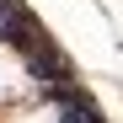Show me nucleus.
Wrapping results in <instances>:
<instances>
[{"mask_svg":"<svg viewBox=\"0 0 123 123\" xmlns=\"http://www.w3.org/2000/svg\"><path fill=\"white\" fill-rule=\"evenodd\" d=\"M43 96L59 107V123H107V112L96 107V96L80 91V86H54V91H43Z\"/></svg>","mask_w":123,"mask_h":123,"instance_id":"f257e3e1","label":"nucleus"}]
</instances>
